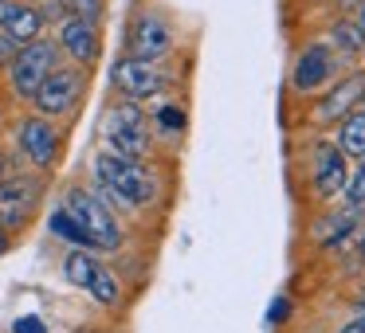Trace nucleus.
Wrapping results in <instances>:
<instances>
[{
    "mask_svg": "<svg viewBox=\"0 0 365 333\" xmlns=\"http://www.w3.org/2000/svg\"><path fill=\"white\" fill-rule=\"evenodd\" d=\"M341 4H346V9H349V4H354V0H341Z\"/></svg>",
    "mask_w": 365,
    "mask_h": 333,
    "instance_id": "2f4dec72",
    "label": "nucleus"
},
{
    "mask_svg": "<svg viewBox=\"0 0 365 333\" xmlns=\"http://www.w3.org/2000/svg\"><path fill=\"white\" fill-rule=\"evenodd\" d=\"M83 95H87V71L75 67V63H56L51 75L40 83L32 106H36V114H43V118H51V122L56 118H75Z\"/></svg>",
    "mask_w": 365,
    "mask_h": 333,
    "instance_id": "39448f33",
    "label": "nucleus"
},
{
    "mask_svg": "<svg viewBox=\"0 0 365 333\" xmlns=\"http://www.w3.org/2000/svg\"><path fill=\"white\" fill-rule=\"evenodd\" d=\"M110 87L118 90L122 98H134V102H150V98L165 95L169 90V75L161 71L150 59H134L122 56L118 63L110 67Z\"/></svg>",
    "mask_w": 365,
    "mask_h": 333,
    "instance_id": "6e6552de",
    "label": "nucleus"
},
{
    "mask_svg": "<svg viewBox=\"0 0 365 333\" xmlns=\"http://www.w3.org/2000/svg\"><path fill=\"white\" fill-rule=\"evenodd\" d=\"M357 310H361V314H365V298H361V302H357Z\"/></svg>",
    "mask_w": 365,
    "mask_h": 333,
    "instance_id": "c756f323",
    "label": "nucleus"
},
{
    "mask_svg": "<svg viewBox=\"0 0 365 333\" xmlns=\"http://www.w3.org/2000/svg\"><path fill=\"white\" fill-rule=\"evenodd\" d=\"M9 173V157H4V149H0V176Z\"/></svg>",
    "mask_w": 365,
    "mask_h": 333,
    "instance_id": "c85d7f7f",
    "label": "nucleus"
},
{
    "mask_svg": "<svg viewBox=\"0 0 365 333\" xmlns=\"http://www.w3.org/2000/svg\"><path fill=\"white\" fill-rule=\"evenodd\" d=\"M16 153L32 169L48 173V169H56L59 153H63V134H59L56 122L43 118V114H24V118L16 122Z\"/></svg>",
    "mask_w": 365,
    "mask_h": 333,
    "instance_id": "0eeeda50",
    "label": "nucleus"
},
{
    "mask_svg": "<svg viewBox=\"0 0 365 333\" xmlns=\"http://www.w3.org/2000/svg\"><path fill=\"white\" fill-rule=\"evenodd\" d=\"M153 126H158L161 134H181V130H185V110L177 102L158 106V110H153Z\"/></svg>",
    "mask_w": 365,
    "mask_h": 333,
    "instance_id": "aec40b11",
    "label": "nucleus"
},
{
    "mask_svg": "<svg viewBox=\"0 0 365 333\" xmlns=\"http://www.w3.org/2000/svg\"><path fill=\"white\" fill-rule=\"evenodd\" d=\"M12 333H48V322L40 314H24L12 322Z\"/></svg>",
    "mask_w": 365,
    "mask_h": 333,
    "instance_id": "5701e85b",
    "label": "nucleus"
},
{
    "mask_svg": "<svg viewBox=\"0 0 365 333\" xmlns=\"http://www.w3.org/2000/svg\"><path fill=\"white\" fill-rule=\"evenodd\" d=\"M48 181L40 173H4L0 176V223L9 231H20L40 212Z\"/></svg>",
    "mask_w": 365,
    "mask_h": 333,
    "instance_id": "423d86ee",
    "label": "nucleus"
},
{
    "mask_svg": "<svg viewBox=\"0 0 365 333\" xmlns=\"http://www.w3.org/2000/svg\"><path fill=\"white\" fill-rule=\"evenodd\" d=\"M9 251H12V231L4 228V223H0V259H4Z\"/></svg>",
    "mask_w": 365,
    "mask_h": 333,
    "instance_id": "a878e982",
    "label": "nucleus"
},
{
    "mask_svg": "<svg viewBox=\"0 0 365 333\" xmlns=\"http://www.w3.org/2000/svg\"><path fill=\"white\" fill-rule=\"evenodd\" d=\"M365 102V75H349V79H341L338 87H334V95L330 98H322L318 102V114L314 118L322 122H334V118H346L354 106H361Z\"/></svg>",
    "mask_w": 365,
    "mask_h": 333,
    "instance_id": "4468645a",
    "label": "nucleus"
},
{
    "mask_svg": "<svg viewBox=\"0 0 365 333\" xmlns=\"http://www.w3.org/2000/svg\"><path fill=\"white\" fill-rule=\"evenodd\" d=\"M95 181H98V196L110 208H126V212H138V208L153 204L158 200V176L142 165V161L118 157V153H98L95 157Z\"/></svg>",
    "mask_w": 365,
    "mask_h": 333,
    "instance_id": "f257e3e1",
    "label": "nucleus"
},
{
    "mask_svg": "<svg viewBox=\"0 0 365 333\" xmlns=\"http://www.w3.org/2000/svg\"><path fill=\"white\" fill-rule=\"evenodd\" d=\"M16 51H20V43L12 40V36H4V32H0V67H9Z\"/></svg>",
    "mask_w": 365,
    "mask_h": 333,
    "instance_id": "b1692460",
    "label": "nucleus"
},
{
    "mask_svg": "<svg viewBox=\"0 0 365 333\" xmlns=\"http://www.w3.org/2000/svg\"><path fill=\"white\" fill-rule=\"evenodd\" d=\"M334 75V59H330V48H322V43H310V48H302V56L294 59V90H318L326 87Z\"/></svg>",
    "mask_w": 365,
    "mask_h": 333,
    "instance_id": "f8f14e48",
    "label": "nucleus"
},
{
    "mask_svg": "<svg viewBox=\"0 0 365 333\" xmlns=\"http://www.w3.org/2000/svg\"><path fill=\"white\" fill-rule=\"evenodd\" d=\"M56 43H59V56H63L67 63L83 67V71H87V67H95L98 56H103V32H98L95 20L63 16V20H59Z\"/></svg>",
    "mask_w": 365,
    "mask_h": 333,
    "instance_id": "9d476101",
    "label": "nucleus"
},
{
    "mask_svg": "<svg viewBox=\"0 0 365 333\" xmlns=\"http://www.w3.org/2000/svg\"><path fill=\"white\" fill-rule=\"evenodd\" d=\"M346 196H349V204H357V208L365 204V157L357 161V169L349 173V181H346Z\"/></svg>",
    "mask_w": 365,
    "mask_h": 333,
    "instance_id": "4be33fe9",
    "label": "nucleus"
},
{
    "mask_svg": "<svg viewBox=\"0 0 365 333\" xmlns=\"http://www.w3.org/2000/svg\"><path fill=\"white\" fill-rule=\"evenodd\" d=\"M334 48H341L346 56H357V51L365 48V32L354 20H338V24H334Z\"/></svg>",
    "mask_w": 365,
    "mask_h": 333,
    "instance_id": "6ab92c4d",
    "label": "nucleus"
},
{
    "mask_svg": "<svg viewBox=\"0 0 365 333\" xmlns=\"http://www.w3.org/2000/svg\"><path fill=\"white\" fill-rule=\"evenodd\" d=\"M338 149L346 157H365V106H354V110L341 118V130H338Z\"/></svg>",
    "mask_w": 365,
    "mask_h": 333,
    "instance_id": "2eb2a0df",
    "label": "nucleus"
},
{
    "mask_svg": "<svg viewBox=\"0 0 365 333\" xmlns=\"http://www.w3.org/2000/svg\"><path fill=\"white\" fill-rule=\"evenodd\" d=\"M95 267H98V255L95 251H87V247H71V251H67V259H63V278L71 286H79V290H87Z\"/></svg>",
    "mask_w": 365,
    "mask_h": 333,
    "instance_id": "f3484780",
    "label": "nucleus"
},
{
    "mask_svg": "<svg viewBox=\"0 0 365 333\" xmlns=\"http://www.w3.org/2000/svg\"><path fill=\"white\" fill-rule=\"evenodd\" d=\"M63 208L75 216V220H79V228L87 231V239H91V247H95V251H118V247L126 243V236H122V223H118V216H114V208L106 204V200L98 196L95 189H83V184L67 189Z\"/></svg>",
    "mask_w": 365,
    "mask_h": 333,
    "instance_id": "f03ea898",
    "label": "nucleus"
},
{
    "mask_svg": "<svg viewBox=\"0 0 365 333\" xmlns=\"http://www.w3.org/2000/svg\"><path fill=\"white\" fill-rule=\"evenodd\" d=\"M341 333H365V314L357 317V322H349V325H346V329H341Z\"/></svg>",
    "mask_w": 365,
    "mask_h": 333,
    "instance_id": "bb28decb",
    "label": "nucleus"
},
{
    "mask_svg": "<svg viewBox=\"0 0 365 333\" xmlns=\"http://www.w3.org/2000/svg\"><path fill=\"white\" fill-rule=\"evenodd\" d=\"M56 63H63L56 40L36 36V40L20 43V51L12 56V63L4 67V75H9V90L20 98V102H32L36 90H40V83L51 75V67H56Z\"/></svg>",
    "mask_w": 365,
    "mask_h": 333,
    "instance_id": "20e7f679",
    "label": "nucleus"
},
{
    "mask_svg": "<svg viewBox=\"0 0 365 333\" xmlns=\"http://www.w3.org/2000/svg\"><path fill=\"white\" fill-rule=\"evenodd\" d=\"M349 181V169H346V153L338 145H318L314 153V192L322 200H330L334 192H341Z\"/></svg>",
    "mask_w": 365,
    "mask_h": 333,
    "instance_id": "ddd939ff",
    "label": "nucleus"
},
{
    "mask_svg": "<svg viewBox=\"0 0 365 333\" xmlns=\"http://www.w3.org/2000/svg\"><path fill=\"white\" fill-rule=\"evenodd\" d=\"M287 310H291V306H287V298H275V306L267 310V322H271V325H279V322L287 317Z\"/></svg>",
    "mask_w": 365,
    "mask_h": 333,
    "instance_id": "393cba45",
    "label": "nucleus"
},
{
    "mask_svg": "<svg viewBox=\"0 0 365 333\" xmlns=\"http://www.w3.org/2000/svg\"><path fill=\"white\" fill-rule=\"evenodd\" d=\"M63 4V16H79V20H103V9L106 0H59Z\"/></svg>",
    "mask_w": 365,
    "mask_h": 333,
    "instance_id": "412c9836",
    "label": "nucleus"
},
{
    "mask_svg": "<svg viewBox=\"0 0 365 333\" xmlns=\"http://www.w3.org/2000/svg\"><path fill=\"white\" fill-rule=\"evenodd\" d=\"M48 231L56 239H63V243H71V247H87V251H95V247H91V239H87V231L79 228V220H75L71 212H67L63 204L56 208V212L48 216Z\"/></svg>",
    "mask_w": 365,
    "mask_h": 333,
    "instance_id": "a211bd4d",
    "label": "nucleus"
},
{
    "mask_svg": "<svg viewBox=\"0 0 365 333\" xmlns=\"http://www.w3.org/2000/svg\"><path fill=\"white\" fill-rule=\"evenodd\" d=\"M87 294L98 302V306H106V310H114L122 302V282H118V275H114L103 259H98L95 275H91V282H87Z\"/></svg>",
    "mask_w": 365,
    "mask_h": 333,
    "instance_id": "dca6fc26",
    "label": "nucleus"
},
{
    "mask_svg": "<svg viewBox=\"0 0 365 333\" xmlns=\"http://www.w3.org/2000/svg\"><path fill=\"white\" fill-rule=\"evenodd\" d=\"M361 259H365V236H361Z\"/></svg>",
    "mask_w": 365,
    "mask_h": 333,
    "instance_id": "7c9ffc66",
    "label": "nucleus"
},
{
    "mask_svg": "<svg viewBox=\"0 0 365 333\" xmlns=\"http://www.w3.org/2000/svg\"><path fill=\"white\" fill-rule=\"evenodd\" d=\"M48 16H43L40 4H28V0H0V32L12 36L16 43H28L36 36H43Z\"/></svg>",
    "mask_w": 365,
    "mask_h": 333,
    "instance_id": "9b49d317",
    "label": "nucleus"
},
{
    "mask_svg": "<svg viewBox=\"0 0 365 333\" xmlns=\"http://www.w3.org/2000/svg\"><path fill=\"white\" fill-rule=\"evenodd\" d=\"M126 51L134 59H150V63H161V59L173 51V28L161 12L142 9L134 20H130V32H126Z\"/></svg>",
    "mask_w": 365,
    "mask_h": 333,
    "instance_id": "1a4fd4ad",
    "label": "nucleus"
},
{
    "mask_svg": "<svg viewBox=\"0 0 365 333\" xmlns=\"http://www.w3.org/2000/svg\"><path fill=\"white\" fill-rule=\"evenodd\" d=\"M103 142H106V153H118V157H130V161L150 157L153 137H150V122H145L142 102L118 98V102L110 106V114H106Z\"/></svg>",
    "mask_w": 365,
    "mask_h": 333,
    "instance_id": "7ed1b4c3",
    "label": "nucleus"
},
{
    "mask_svg": "<svg viewBox=\"0 0 365 333\" xmlns=\"http://www.w3.org/2000/svg\"><path fill=\"white\" fill-rule=\"evenodd\" d=\"M354 24H357V28H361V32H365V0H361V9H357V20H354Z\"/></svg>",
    "mask_w": 365,
    "mask_h": 333,
    "instance_id": "cd10ccee",
    "label": "nucleus"
}]
</instances>
